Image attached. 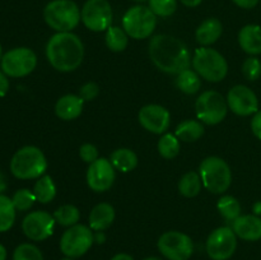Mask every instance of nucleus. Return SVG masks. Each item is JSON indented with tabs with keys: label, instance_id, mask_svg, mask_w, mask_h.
<instances>
[{
	"label": "nucleus",
	"instance_id": "f257e3e1",
	"mask_svg": "<svg viewBox=\"0 0 261 260\" xmlns=\"http://www.w3.org/2000/svg\"><path fill=\"white\" fill-rule=\"evenodd\" d=\"M149 56L153 64L167 74H180L191 63L188 46L170 35H157L150 40Z\"/></svg>",
	"mask_w": 261,
	"mask_h": 260
},
{
	"label": "nucleus",
	"instance_id": "f03ea898",
	"mask_svg": "<svg viewBox=\"0 0 261 260\" xmlns=\"http://www.w3.org/2000/svg\"><path fill=\"white\" fill-rule=\"evenodd\" d=\"M46 56L54 69L59 71H73L79 68L84 58V47L81 38L71 32H58L48 40Z\"/></svg>",
	"mask_w": 261,
	"mask_h": 260
},
{
	"label": "nucleus",
	"instance_id": "7ed1b4c3",
	"mask_svg": "<svg viewBox=\"0 0 261 260\" xmlns=\"http://www.w3.org/2000/svg\"><path fill=\"white\" fill-rule=\"evenodd\" d=\"M47 170V161L42 150L33 145L20 148L10 161V171L20 180L37 178Z\"/></svg>",
	"mask_w": 261,
	"mask_h": 260
},
{
	"label": "nucleus",
	"instance_id": "20e7f679",
	"mask_svg": "<svg viewBox=\"0 0 261 260\" xmlns=\"http://www.w3.org/2000/svg\"><path fill=\"white\" fill-rule=\"evenodd\" d=\"M43 18L53 30L70 32L79 24L82 14L73 0H53L43 9Z\"/></svg>",
	"mask_w": 261,
	"mask_h": 260
},
{
	"label": "nucleus",
	"instance_id": "39448f33",
	"mask_svg": "<svg viewBox=\"0 0 261 260\" xmlns=\"http://www.w3.org/2000/svg\"><path fill=\"white\" fill-rule=\"evenodd\" d=\"M193 66L199 75L213 83L223 81L228 73V64L224 56L214 48L204 46L194 54Z\"/></svg>",
	"mask_w": 261,
	"mask_h": 260
},
{
	"label": "nucleus",
	"instance_id": "423d86ee",
	"mask_svg": "<svg viewBox=\"0 0 261 260\" xmlns=\"http://www.w3.org/2000/svg\"><path fill=\"white\" fill-rule=\"evenodd\" d=\"M201 183L208 191L213 194H223L229 188L232 172L224 160L219 157H208L201 162L199 168Z\"/></svg>",
	"mask_w": 261,
	"mask_h": 260
},
{
	"label": "nucleus",
	"instance_id": "0eeeda50",
	"mask_svg": "<svg viewBox=\"0 0 261 260\" xmlns=\"http://www.w3.org/2000/svg\"><path fill=\"white\" fill-rule=\"evenodd\" d=\"M157 25V15L144 5H135L126 10L122 17V28L127 36L143 40L152 36Z\"/></svg>",
	"mask_w": 261,
	"mask_h": 260
},
{
	"label": "nucleus",
	"instance_id": "6e6552de",
	"mask_svg": "<svg viewBox=\"0 0 261 260\" xmlns=\"http://www.w3.org/2000/svg\"><path fill=\"white\" fill-rule=\"evenodd\" d=\"M94 242V235L91 227L84 224H74L63 233L60 240V250L66 257H81L91 249Z\"/></svg>",
	"mask_w": 261,
	"mask_h": 260
},
{
	"label": "nucleus",
	"instance_id": "1a4fd4ad",
	"mask_svg": "<svg viewBox=\"0 0 261 260\" xmlns=\"http://www.w3.org/2000/svg\"><path fill=\"white\" fill-rule=\"evenodd\" d=\"M0 65L5 75L22 78L35 70L37 65V56L31 48L17 47L3 55Z\"/></svg>",
	"mask_w": 261,
	"mask_h": 260
},
{
	"label": "nucleus",
	"instance_id": "9d476101",
	"mask_svg": "<svg viewBox=\"0 0 261 260\" xmlns=\"http://www.w3.org/2000/svg\"><path fill=\"white\" fill-rule=\"evenodd\" d=\"M228 105L221 93L216 91H206L199 96L195 103L196 116L208 125L219 124L226 117Z\"/></svg>",
	"mask_w": 261,
	"mask_h": 260
},
{
	"label": "nucleus",
	"instance_id": "9b49d317",
	"mask_svg": "<svg viewBox=\"0 0 261 260\" xmlns=\"http://www.w3.org/2000/svg\"><path fill=\"white\" fill-rule=\"evenodd\" d=\"M161 254L168 260H189L194 252V244L190 236L178 231L163 233L157 242Z\"/></svg>",
	"mask_w": 261,
	"mask_h": 260
},
{
	"label": "nucleus",
	"instance_id": "f8f14e48",
	"mask_svg": "<svg viewBox=\"0 0 261 260\" xmlns=\"http://www.w3.org/2000/svg\"><path fill=\"white\" fill-rule=\"evenodd\" d=\"M81 14L83 24L93 32L109 30L114 18L111 4L107 0H87Z\"/></svg>",
	"mask_w": 261,
	"mask_h": 260
},
{
	"label": "nucleus",
	"instance_id": "ddd939ff",
	"mask_svg": "<svg viewBox=\"0 0 261 260\" xmlns=\"http://www.w3.org/2000/svg\"><path fill=\"white\" fill-rule=\"evenodd\" d=\"M237 247V236L231 227H219L206 240V252L212 260H228Z\"/></svg>",
	"mask_w": 261,
	"mask_h": 260
},
{
	"label": "nucleus",
	"instance_id": "4468645a",
	"mask_svg": "<svg viewBox=\"0 0 261 260\" xmlns=\"http://www.w3.org/2000/svg\"><path fill=\"white\" fill-rule=\"evenodd\" d=\"M55 218L50 213L36 211L27 214L22 222V229L25 236L32 241H43L54 232Z\"/></svg>",
	"mask_w": 261,
	"mask_h": 260
},
{
	"label": "nucleus",
	"instance_id": "2eb2a0df",
	"mask_svg": "<svg viewBox=\"0 0 261 260\" xmlns=\"http://www.w3.org/2000/svg\"><path fill=\"white\" fill-rule=\"evenodd\" d=\"M227 105L229 110L239 116H249L259 111V99L252 89L249 87L234 86L227 94Z\"/></svg>",
	"mask_w": 261,
	"mask_h": 260
},
{
	"label": "nucleus",
	"instance_id": "dca6fc26",
	"mask_svg": "<svg viewBox=\"0 0 261 260\" xmlns=\"http://www.w3.org/2000/svg\"><path fill=\"white\" fill-rule=\"evenodd\" d=\"M115 167L106 158H98L91 163L87 171V184L96 193H103L115 181Z\"/></svg>",
	"mask_w": 261,
	"mask_h": 260
},
{
	"label": "nucleus",
	"instance_id": "f3484780",
	"mask_svg": "<svg viewBox=\"0 0 261 260\" xmlns=\"http://www.w3.org/2000/svg\"><path fill=\"white\" fill-rule=\"evenodd\" d=\"M139 122L148 132L163 134L170 127L171 115L160 105H147L139 111Z\"/></svg>",
	"mask_w": 261,
	"mask_h": 260
},
{
	"label": "nucleus",
	"instance_id": "a211bd4d",
	"mask_svg": "<svg viewBox=\"0 0 261 260\" xmlns=\"http://www.w3.org/2000/svg\"><path fill=\"white\" fill-rule=\"evenodd\" d=\"M232 229L245 241H257L261 240V218L255 214L240 216L232 222Z\"/></svg>",
	"mask_w": 261,
	"mask_h": 260
},
{
	"label": "nucleus",
	"instance_id": "6ab92c4d",
	"mask_svg": "<svg viewBox=\"0 0 261 260\" xmlns=\"http://www.w3.org/2000/svg\"><path fill=\"white\" fill-rule=\"evenodd\" d=\"M83 98L75 94H66L61 97L55 105V114L56 116L60 117L61 120H74L82 114L83 110Z\"/></svg>",
	"mask_w": 261,
	"mask_h": 260
},
{
	"label": "nucleus",
	"instance_id": "aec40b11",
	"mask_svg": "<svg viewBox=\"0 0 261 260\" xmlns=\"http://www.w3.org/2000/svg\"><path fill=\"white\" fill-rule=\"evenodd\" d=\"M239 43L245 53L250 55L261 54V27L257 24H247L239 33Z\"/></svg>",
	"mask_w": 261,
	"mask_h": 260
},
{
	"label": "nucleus",
	"instance_id": "412c9836",
	"mask_svg": "<svg viewBox=\"0 0 261 260\" xmlns=\"http://www.w3.org/2000/svg\"><path fill=\"white\" fill-rule=\"evenodd\" d=\"M222 32H223V25H222L221 20L217 18H208L198 27L195 37L201 46L206 47V46L217 42L222 36Z\"/></svg>",
	"mask_w": 261,
	"mask_h": 260
},
{
	"label": "nucleus",
	"instance_id": "4be33fe9",
	"mask_svg": "<svg viewBox=\"0 0 261 260\" xmlns=\"http://www.w3.org/2000/svg\"><path fill=\"white\" fill-rule=\"evenodd\" d=\"M115 219V209L109 203H99L89 214V227L93 231H103L109 228Z\"/></svg>",
	"mask_w": 261,
	"mask_h": 260
},
{
	"label": "nucleus",
	"instance_id": "5701e85b",
	"mask_svg": "<svg viewBox=\"0 0 261 260\" xmlns=\"http://www.w3.org/2000/svg\"><path fill=\"white\" fill-rule=\"evenodd\" d=\"M110 162L115 167V170L121 172H130L134 170L138 165V157L132 149L127 148H120L111 153Z\"/></svg>",
	"mask_w": 261,
	"mask_h": 260
},
{
	"label": "nucleus",
	"instance_id": "b1692460",
	"mask_svg": "<svg viewBox=\"0 0 261 260\" xmlns=\"http://www.w3.org/2000/svg\"><path fill=\"white\" fill-rule=\"evenodd\" d=\"M204 134L203 124L198 120H186L176 127V137L182 142H196Z\"/></svg>",
	"mask_w": 261,
	"mask_h": 260
},
{
	"label": "nucleus",
	"instance_id": "393cba45",
	"mask_svg": "<svg viewBox=\"0 0 261 260\" xmlns=\"http://www.w3.org/2000/svg\"><path fill=\"white\" fill-rule=\"evenodd\" d=\"M176 86L184 93L195 94L201 87L200 76H199V74L196 71L191 70V69H186V70L177 74Z\"/></svg>",
	"mask_w": 261,
	"mask_h": 260
},
{
	"label": "nucleus",
	"instance_id": "a878e982",
	"mask_svg": "<svg viewBox=\"0 0 261 260\" xmlns=\"http://www.w3.org/2000/svg\"><path fill=\"white\" fill-rule=\"evenodd\" d=\"M33 194L36 196V200L40 201V203H50L56 195V186L54 184L53 178L48 175L38 178L36 181L35 186H33Z\"/></svg>",
	"mask_w": 261,
	"mask_h": 260
},
{
	"label": "nucleus",
	"instance_id": "bb28decb",
	"mask_svg": "<svg viewBox=\"0 0 261 260\" xmlns=\"http://www.w3.org/2000/svg\"><path fill=\"white\" fill-rule=\"evenodd\" d=\"M201 190V178L200 175H198L194 171L185 173L181 177L180 183H178V191L181 195L186 196V198H194L198 195Z\"/></svg>",
	"mask_w": 261,
	"mask_h": 260
},
{
	"label": "nucleus",
	"instance_id": "cd10ccee",
	"mask_svg": "<svg viewBox=\"0 0 261 260\" xmlns=\"http://www.w3.org/2000/svg\"><path fill=\"white\" fill-rule=\"evenodd\" d=\"M15 221V206L12 199L0 194V232L9 231Z\"/></svg>",
	"mask_w": 261,
	"mask_h": 260
},
{
	"label": "nucleus",
	"instance_id": "c85d7f7f",
	"mask_svg": "<svg viewBox=\"0 0 261 260\" xmlns=\"http://www.w3.org/2000/svg\"><path fill=\"white\" fill-rule=\"evenodd\" d=\"M218 211L228 222H233L234 219L241 216V204L236 198L231 195H224L219 199Z\"/></svg>",
	"mask_w": 261,
	"mask_h": 260
},
{
	"label": "nucleus",
	"instance_id": "c756f323",
	"mask_svg": "<svg viewBox=\"0 0 261 260\" xmlns=\"http://www.w3.org/2000/svg\"><path fill=\"white\" fill-rule=\"evenodd\" d=\"M127 33L124 28L110 27L106 32V45L107 47L115 53H121L127 46Z\"/></svg>",
	"mask_w": 261,
	"mask_h": 260
},
{
	"label": "nucleus",
	"instance_id": "7c9ffc66",
	"mask_svg": "<svg viewBox=\"0 0 261 260\" xmlns=\"http://www.w3.org/2000/svg\"><path fill=\"white\" fill-rule=\"evenodd\" d=\"M54 218L60 226L71 227L74 224H78L79 218H81V212L75 205L65 204V205L56 209L55 213H54Z\"/></svg>",
	"mask_w": 261,
	"mask_h": 260
},
{
	"label": "nucleus",
	"instance_id": "2f4dec72",
	"mask_svg": "<svg viewBox=\"0 0 261 260\" xmlns=\"http://www.w3.org/2000/svg\"><path fill=\"white\" fill-rule=\"evenodd\" d=\"M158 152L166 160L175 158L180 152V142L178 138L172 134H165L158 142Z\"/></svg>",
	"mask_w": 261,
	"mask_h": 260
},
{
	"label": "nucleus",
	"instance_id": "473e14b6",
	"mask_svg": "<svg viewBox=\"0 0 261 260\" xmlns=\"http://www.w3.org/2000/svg\"><path fill=\"white\" fill-rule=\"evenodd\" d=\"M13 260H43L42 252L32 244H20L13 252Z\"/></svg>",
	"mask_w": 261,
	"mask_h": 260
},
{
	"label": "nucleus",
	"instance_id": "72a5a7b5",
	"mask_svg": "<svg viewBox=\"0 0 261 260\" xmlns=\"http://www.w3.org/2000/svg\"><path fill=\"white\" fill-rule=\"evenodd\" d=\"M148 3H149V9L157 17H170L177 9L176 0H148Z\"/></svg>",
	"mask_w": 261,
	"mask_h": 260
},
{
	"label": "nucleus",
	"instance_id": "f704fd0d",
	"mask_svg": "<svg viewBox=\"0 0 261 260\" xmlns=\"http://www.w3.org/2000/svg\"><path fill=\"white\" fill-rule=\"evenodd\" d=\"M12 201L17 211H28L35 204L36 196L33 191H30L28 189H20V190L15 191L12 198Z\"/></svg>",
	"mask_w": 261,
	"mask_h": 260
},
{
	"label": "nucleus",
	"instance_id": "c9c22d12",
	"mask_svg": "<svg viewBox=\"0 0 261 260\" xmlns=\"http://www.w3.org/2000/svg\"><path fill=\"white\" fill-rule=\"evenodd\" d=\"M242 73L247 81H257L261 76V61L255 56L247 58L242 65Z\"/></svg>",
	"mask_w": 261,
	"mask_h": 260
},
{
	"label": "nucleus",
	"instance_id": "e433bc0d",
	"mask_svg": "<svg viewBox=\"0 0 261 260\" xmlns=\"http://www.w3.org/2000/svg\"><path fill=\"white\" fill-rule=\"evenodd\" d=\"M99 93L98 84L94 82H88L79 89V96L83 98V101H93Z\"/></svg>",
	"mask_w": 261,
	"mask_h": 260
},
{
	"label": "nucleus",
	"instance_id": "4c0bfd02",
	"mask_svg": "<svg viewBox=\"0 0 261 260\" xmlns=\"http://www.w3.org/2000/svg\"><path fill=\"white\" fill-rule=\"evenodd\" d=\"M79 155H81L82 160L87 163H93L94 161L98 160V150L94 147L93 144H89V143H86L81 147L79 149Z\"/></svg>",
	"mask_w": 261,
	"mask_h": 260
},
{
	"label": "nucleus",
	"instance_id": "58836bf2",
	"mask_svg": "<svg viewBox=\"0 0 261 260\" xmlns=\"http://www.w3.org/2000/svg\"><path fill=\"white\" fill-rule=\"evenodd\" d=\"M251 130L257 139H261V110L254 114L251 120Z\"/></svg>",
	"mask_w": 261,
	"mask_h": 260
},
{
	"label": "nucleus",
	"instance_id": "ea45409f",
	"mask_svg": "<svg viewBox=\"0 0 261 260\" xmlns=\"http://www.w3.org/2000/svg\"><path fill=\"white\" fill-rule=\"evenodd\" d=\"M237 7L244 8V9H252L259 4L260 0H232Z\"/></svg>",
	"mask_w": 261,
	"mask_h": 260
},
{
	"label": "nucleus",
	"instance_id": "a19ab883",
	"mask_svg": "<svg viewBox=\"0 0 261 260\" xmlns=\"http://www.w3.org/2000/svg\"><path fill=\"white\" fill-rule=\"evenodd\" d=\"M9 91V81L3 71H0V97H4Z\"/></svg>",
	"mask_w": 261,
	"mask_h": 260
},
{
	"label": "nucleus",
	"instance_id": "79ce46f5",
	"mask_svg": "<svg viewBox=\"0 0 261 260\" xmlns=\"http://www.w3.org/2000/svg\"><path fill=\"white\" fill-rule=\"evenodd\" d=\"M180 2L182 3V4L185 5V7L195 8V7H198V5H200L203 0H180Z\"/></svg>",
	"mask_w": 261,
	"mask_h": 260
},
{
	"label": "nucleus",
	"instance_id": "37998d69",
	"mask_svg": "<svg viewBox=\"0 0 261 260\" xmlns=\"http://www.w3.org/2000/svg\"><path fill=\"white\" fill-rule=\"evenodd\" d=\"M111 260H134V257L129 254H125V252H120V254H116Z\"/></svg>",
	"mask_w": 261,
	"mask_h": 260
},
{
	"label": "nucleus",
	"instance_id": "c03bdc74",
	"mask_svg": "<svg viewBox=\"0 0 261 260\" xmlns=\"http://www.w3.org/2000/svg\"><path fill=\"white\" fill-rule=\"evenodd\" d=\"M252 211H254L255 216H261V201H256L252 206Z\"/></svg>",
	"mask_w": 261,
	"mask_h": 260
},
{
	"label": "nucleus",
	"instance_id": "a18cd8bd",
	"mask_svg": "<svg viewBox=\"0 0 261 260\" xmlns=\"http://www.w3.org/2000/svg\"><path fill=\"white\" fill-rule=\"evenodd\" d=\"M0 260H7V249L0 244Z\"/></svg>",
	"mask_w": 261,
	"mask_h": 260
},
{
	"label": "nucleus",
	"instance_id": "49530a36",
	"mask_svg": "<svg viewBox=\"0 0 261 260\" xmlns=\"http://www.w3.org/2000/svg\"><path fill=\"white\" fill-rule=\"evenodd\" d=\"M5 188H7V184H5V178H4V176H3V173L0 172V193H2V191H4Z\"/></svg>",
	"mask_w": 261,
	"mask_h": 260
},
{
	"label": "nucleus",
	"instance_id": "de8ad7c7",
	"mask_svg": "<svg viewBox=\"0 0 261 260\" xmlns=\"http://www.w3.org/2000/svg\"><path fill=\"white\" fill-rule=\"evenodd\" d=\"M143 260H162L161 257H157V256H149V257H145V259Z\"/></svg>",
	"mask_w": 261,
	"mask_h": 260
},
{
	"label": "nucleus",
	"instance_id": "09e8293b",
	"mask_svg": "<svg viewBox=\"0 0 261 260\" xmlns=\"http://www.w3.org/2000/svg\"><path fill=\"white\" fill-rule=\"evenodd\" d=\"M2 58H3V48H2V45H0V63H2Z\"/></svg>",
	"mask_w": 261,
	"mask_h": 260
},
{
	"label": "nucleus",
	"instance_id": "8fccbe9b",
	"mask_svg": "<svg viewBox=\"0 0 261 260\" xmlns=\"http://www.w3.org/2000/svg\"><path fill=\"white\" fill-rule=\"evenodd\" d=\"M61 260H74L73 257H64V259H61Z\"/></svg>",
	"mask_w": 261,
	"mask_h": 260
},
{
	"label": "nucleus",
	"instance_id": "3c124183",
	"mask_svg": "<svg viewBox=\"0 0 261 260\" xmlns=\"http://www.w3.org/2000/svg\"><path fill=\"white\" fill-rule=\"evenodd\" d=\"M134 2H138V3H143V2H147V0H134Z\"/></svg>",
	"mask_w": 261,
	"mask_h": 260
},
{
	"label": "nucleus",
	"instance_id": "603ef678",
	"mask_svg": "<svg viewBox=\"0 0 261 260\" xmlns=\"http://www.w3.org/2000/svg\"><path fill=\"white\" fill-rule=\"evenodd\" d=\"M260 2H261V0H260Z\"/></svg>",
	"mask_w": 261,
	"mask_h": 260
}]
</instances>
